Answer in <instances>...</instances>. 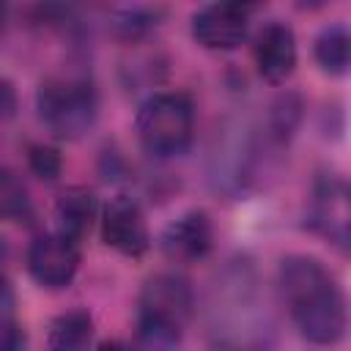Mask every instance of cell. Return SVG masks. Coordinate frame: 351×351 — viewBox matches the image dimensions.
<instances>
[{
  "label": "cell",
  "mask_w": 351,
  "mask_h": 351,
  "mask_svg": "<svg viewBox=\"0 0 351 351\" xmlns=\"http://www.w3.org/2000/svg\"><path fill=\"white\" fill-rule=\"evenodd\" d=\"M280 293L304 340L335 346L346 335V296L321 261L310 255L282 258Z\"/></svg>",
  "instance_id": "6da1fadb"
},
{
  "label": "cell",
  "mask_w": 351,
  "mask_h": 351,
  "mask_svg": "<svg viewBox=\"0 0 351 351\" xmlns=\"http://www.w3.org/2000/svg\"><path fill=\"white\" fill-rule=\"evenodd\" d=\"M252 285V277L244 271H233L222 288L217 285L211 329L217 343L228 346L230 351H261L271 332L266 302L261 304Z\"/></svg>",
  "instance_id": "7a4b0ae2"
},
{
  "label": "cell",
  "mask_w": 351,
  "mask_h": 351,
  "mask_svg": "<svg viewBox=\"0 0 351 351\" xmlns=\"http://www.w3.org/2000/svg\"><path fill=\"white\" fill-rule=\"evenodd\" d=\"M195 134V110L184 93H154L137 112V137L154 156L186 151Z\"/></svg>",
  "instance_id": "3957f363"
},
{
  "label": "cell",
  "mask_w": 351,
  "mask_h": 351,
  "mask_svg": "<svg viewBox=\"0 0 351 351\" xmlns=\"http://www.w3.org/2000/svg\"><path fill=\"white\" fill-rule=\"evenodd\" d=\"M41 123L60 140L82 137L99 112V99L85 80H47L36 93Z\"/></svg>",
  "instance_id": "277c9868"
},
{
  "label": "cell",
  "mask_w": 351,
  "mask_h": 351,
  "mask_svg": "<svg viewBox=\"0 0 351 351\" xmlns=\"http://www.w3.org/2000/svg\"><path fill=\"white\" fill-rule=\"evenodd\" d=\"M101 239L107 247L118 250L126 258H143L148 252L151 236H148L143 208L134 197L118 195L107 203L101 217Z\"/></svg>",
  "instance_id": "5b68a950"
},
{
  "label": "cell",
  "mask_w": 351,
  "mask_h": 351,
  "mask_svg": "<svg viewBox=\"0 0 351 351\" xmlns=\"http://www.w3.org/2000/svg\"><path fill=\"white\" fill-rule=\"evenodd\" d=\"M252 5L208 3L192 16V38L206 49H233L244 41Z\"/></svg>",
  "instance_id": "8992f818"
},
{
  "label": "cell",
  "mask_w": 351,
  "mask_h": 351,
  "mask_svg": "<svg viewBox=\"0 0 351 351\" xmlns=\"http://www.w3.org/2000/svg\"><path fill=\"white\" fill-rule=\"evenodd\" d=\"M80 269V250L58 233L36 236L27 250V271L44 288H66Z\"/></svg>",
  "instance_id": "52a82bcc"
},
{
  "label": "cell",
  "mask_w": 351,
  "mask_h": 351,
  "mask_svg": "<svg viewBox=\"0 0 351 351\" xmlns=\"http://www.w3.org/2000/svg\"><path fill=\"white\" fill-rule=\"evenodd\" d=\"M310 225L337 247H348L351 239V208L348 186L343 178H324L310 200Z\"/></svg>",
  "instance_id": "ba28073f"
},
{
  "label": "cell",
  "mask_w": 351,
  "mask_h": 351,
  "mask_svg": "<svg viewBox=\"0 0 351 351\" xmlns=\"http://www.w3.org/2000/svg\"><path fill=\"white\" fill-rule=\"evenodd\" d=\"M192 310H195V293L181 274L162 271L145 280L140 291V313L167 318L184 326L192 318Z\"/></svg>",
  "instance_id": "9c48e42d"
},
{
  "label": "cell",
  "mask_w": 351,
  "mask_h": 351,
  "mask_svg": "<svg viewBox=\"0 0 351 351\" xmlns=\"http://www.w3.org/2000/svg\"><path fill=\"white\" fill-rule=\"evenodd\" d=\"M162 252L173 261H200L214 247V225L206 211L192 208L167 222L159 236Z\"/></svg>",
  "instance_id": "30bf717a"
},
{
  "label": "cell",
  "mask_w": 351,
  "mask_h": 351,
  "mask_svg": "<svg viewBox=\"0 0 351 351\" xmlns=\"http://www.w3.org/2000/svg\"><path fill=\"white\" fill-rule=\"evenodd\" d=\"M255 66L258 74L280 85L293 74L296 66V36L285 22H269L255 38Z\"/></svg>",
  "instance_id": "8fae6325"
},
{
  "label": "cell",
  "mask_w": 351,
  "mask_h": 351,
  "mask_svg": "<svg viewBox=\"0 0 351 351\" xmlns=\"http://www.w3.org/2000/svg\"><path fill=\"white\" fill-rule=\"evenodd\" d=\"M96 195L85 186H69L60 192L55 203V219H58V236L69 239L71 244H80L96 219Z\"/></svg>",
  "instance_id": "7c38bea8"
},
{
  "label": "cell",
  "mask_w": 351,
  "mask_h": 351,
  "mask_svg": "<svg viewBox=\"0 0 351 351\" xmlns=\"http://www.w3.org/2000/svg\"><path fill=\"white\" fill-rule=\"evenodd\" d=\"M93 335V318L88 310H69L52 318L47 329V351H85Z\"/></svg>",
  "instance_id": "4fadbf2b"
},
{
  "label": "cell",
  "mask_w": 351,
  "mask_h": 351,
  "mask_svg": "<svg viewBox=\"0 0 351 351\" xmlns=\"http://www.w3.org/2000/svg\"><path fill=\"white\" fill-rule=\"evenodd\" d=\"M315 60L329 74H346L351 60V38L346 25H329L315 36Z\"/></svg>",
  "instance_id": "5bb4252c"
},
{
  "label": "cell",
  "mask_w": 351,
  "mask_h": 351,
  "mask_svg": "<svg viewBox=\"0 0 351 351\" xmlns=\"http://www.w3.org/2000/svg\"><path fill=\"white\" fill-rule=\"evenodd\" d=\"M184 326L167 318L145 315L137 318V351H176L181 346Z\"/></svg>",
  "instance_id": "9a60e30c"
},
{
  "label": "cell",
  "mask_w": 351,
  "mask_h": 351,
  "mask_svg": "<svg viewBox=\"0 0 351 351\" xmlns=\"http://www.w3.org/2000/svg\"><path fill=\"white\" fill-rule=\"evenodd\" d=\"M33 217V203L22 178L5 167H0V219L22 222Z\"/></svg>",
  "instance_id": "2e32d148"
},
{
  "label": "cell",
  "mask_w": 351,
  "mask_h": 351,
  "mask_svg": "<svg viewBox=\"0 0 351 351\" xmlns=\"http://www.w3.org/2000/svg\"><path fill=\"white\" fill-rule=\"evenodd\" d=\"M162 16V8H148V5H134V8H123L112 16V27L118 36L123 38H137L143 33H148L156 19Z\"/></svg>",
  "instance_id": "e0dca14e"
},
{
  "label": "cell",
  "mask_w": 351,
  "mask_h": 351,
  "mask_svg": "<svg viewBox=\"0 0 351 351\" xmlns=\"http://www.w3.org/2000/svg\"><path fill=\"white\" fill-rule=\"evenodd\" d=\"M27 162H30V170L38 178H47V181H55L60 176V167H63L60 154L52 145H44V143H33L27 148Z\"/></svg>",
  "instance_id": "ac0fdd59"
},
{
  "label": "cell",
  "mask_w": 351,
  "mask_h": 351,
  "mask_svg": "<svg viewBox=\"0 0 351 351\" xmlns=\"http://www.w3.org/2000/svg\"><path fill=\"white\" fill-rule=\"evenodd\" d=\"M299 101L293 99V96H282L277 104H274V110H271V129H274V134L280 137V140H285V137H291V132L296 129V123H299Z\"/></svg>",
  "instance_id": "d6986e66"
},
{
  "label": "cell",
  "mask_w": 351,
  "mask_h": 351,
  "mask_svg": "<svg viewBox=\"0 0 351 351\" xmlns=\"http://www.w3.org/2000/svg\"><path fill=\"white\" fill-rule=\"evenodd\" d=\"M0 351H25V335L11 318H0Z\"/></svg>",
  "instance_id": "ffe728a7"
},
{
  "label": "cell",
  "mask_w": 351,
  "mask_h": 351,
  "mask_svg": "<svg viewBox=\"0 0 351 351\" xmlns=\"http://www.w3.org/2000/svg\"><path fill=\"white\" fill-rule=\"evenodd\" d=\"M16 110V90L8 80H0V118H11Z\"/></svg>",
  "instance_id": "44dd1931"
},
{
  "label": "cell",
  "mask_w": 351,
  "mask_h": 351,
  "mask_svg": "<svg viewBox=\"0 0 351 351\" xmlns=\"http://www.w3.org/2000/svg\"><path fill=\"white\" fill-rule=\"evenodd\" d=\"M96 351H132V346H126L123 340H107V343H101Z\"/></svg>",
  "instance_id": "7402d4cb"
},
{
  "label": "cell",
  "mask_w": 351,
  "mask_h": 351,
  "mask_svg": "<svg viewBox=\"0 0 351 351\" xmlns=\"http://www.w3.org/2000/svg\"><path fill=\"white\" fill-rule=\"evenodd\" d=\"M3 277H5V269H3V252H0V285H3Z\"/></svg>",
  "instance_id": "603a6c76"
}]
</instances>
